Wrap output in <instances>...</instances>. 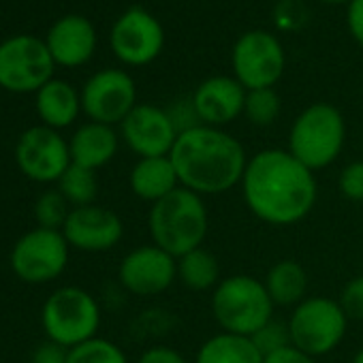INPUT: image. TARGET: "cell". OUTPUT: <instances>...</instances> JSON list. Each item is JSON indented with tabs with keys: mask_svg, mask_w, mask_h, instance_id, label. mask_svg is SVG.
<instances>
[{
	"mask_svg": "<svg viewBox=\"0 0 363 363\" xmlns=\"http://www.w3.org/2000/svg\"><path fill=\"white\" fill-rule=\"evenodd\" d=\"M274 306L280 308H295L308 297L310 278L301 263L293 259H282L274 263L263 280Z\"/></svg>",
	"mask_w": 363,
	"mask_h": 363,
	"instance_id": "7402d4cb",
	"label": "cell"
},
{
	"mask_svg": "<svg viewBox=\"0 0 363 363\" xmlns=\"http://www.w3.org/2000/svg\"><path fill=\"white\" fill-rule=\"evenodd\" d=\"M233 77L246 90L274 88L286 67V54L276 35L265 30L244 33L231 52Z\"/></svg>",
	"mask_w": 363,
	"mask_h": 363,
	"instance_id": "30bf717a",
	"label": "cell"
},
{
	"mask_svg": "<svg viewBox=\"0 0 363 363\" xmlns=\"http://www.w3.org/2000/svg\"><path fill=\"white\" fill-rule=\"evenodd\" d=\"M291 342L310 357H323L335 350L348 329V316L337 299L306 297L289 316Z\"/></svg>",
	"mask_w": 363,
	"mask_h": 363,
	"instance_id": "52a82bcc",
	"label": "cell"
},
{
	"mask_svg": "<svg viewBox=\"0 0 363 363\" xmlns=\"http://www.w3.org/2000/svg\"><path fill=\"white\" fill-rule=\"evenodd\" d=\"M179 186L201 197H214L242 184L248 164L246 150L225 128L199 124L177 135L169 154Z\"/></svg>",
	"mask_w": 363,
	"mask_h": 363,
	"instance_id": "7a4b0ae2",
	"label": "cell"
},
{
	"mask_svg": "<svg viewBox=\"0 0 363 363\" xmlns=\"http://www.w3.org/2000/svg\"><path fill=\"white\" fill-rule=\"evenodd\" d=\"M337 301L348 318L363 320V276H354L352 280H348Z\"/></svg>",
	"mask_w": 363,
	"mask_h": 363,
	"instance_id": "4dcf8cb0",
	"label": "cell"
},
{
	"mask_svg": "<svg viewBox=\"0 0 363 363\" xmlns=\"http://www.w3.org/2000/svg\"><path fill=\"white\" fill-rule=\"evenodd\" d=\"M240 186L252 216L274 227L303 220L318 197L314 171L280 147L252 154Z\"/></svg>",
	"mask_w": 363,
	"mask_h": 363,
	"instance_id": "6da1fadb",
	"label": "cell"
},
{
	"mask_svg": "<svg viewBox=\"0 0 363 363\" xmlns=\"http://www.w3.org/2000/svg\"><path fill=\"white\" fill-rule=\"evenodd\" d=\"M16 162L20 171L33 182H39V184L58 182L71 167L69 141L45 124L33 126L18 139Z\"/></svg>",
	"mask_w": 363,
	"mask_h": 363,
	"instance_id": "7c38bea8",
	"label": "cell"
},
{
	"mask_svg": "<svg viewBox=\"0 0 363 363\" xmlns=\"http://www.w3.org/2000/svg\"><path fill=\"white\" fill-rule=\"evenodd\" d=\"M73 208H69V201L60 195V191H48L37 199L35 206V218L37 225L43 229H54V231H62L69 214Z\"/></svg>",
	"mask_w": 363,
	"mask_h": 363,
	"instance_id": "83f0119b",
	"label": "cell"
},
{
	"mask_svg": "<svg viewBox=\"0 0 363 363\" xmlns=\"http://www.w3.org/2000/svg\"><path fill=\"white\" fill-rule=\"evenodd\" d=\"M193 363H263V354L248 335L220 331L199 346Z\"/></svg>",
	"mask_w": 363,
	"mask_h": 363,
	"instance_id": "603a6c76",
	"label": "cell"
},
{
	"mask_svg": "<svg viewBox=\"0 0 363 363\" xmlns=\"http://www.w3.org/2000/svg\"><path fill=\"white\" fill-rule=\"evenodd\" d=\"M282 111V101L274 88H261V90H248L244 116L252 126L267 128L272 126Z\"/></svg>",
	"mask_w": 363,
	"mask_h": 363,
	"instance_id": "484cf974",
	"label": "cell"
},
{
	"mask_svg": "<svg viewBox=\"0 0 363 363\" xmlns=\"http://www.w3.org/2000/svg\"><path fill=\"white\" fill-rule=\"evenodd\" d=\"M274 301L265 284L248 274H233L212 291V314L227 333L255 335L274 318Z\"/></svg>",
	"mask_w": 363,
	"mask_h": 363,
	"instance_id": "5b68a950",
	"label": "cell"
},
{
	"mask_svg": "<svg viewBox=\"0 0 363 363\" xmlns=\"http://www.w3.org/2000/svg\"><path fill=\"white\" fill-rule=\"evenodd\" d=\"M320 3H327V5H348L350 0H320Z\"/></svg>",
	"mask_w": 363,
	"mask_h": 363,
	"instance_id": "d590c367",
	"label": "cell"
},
{
	"mask_svg": "<svg viewBox=\"0 0 363 363\" xmlns=\"http://www.w3.org/2000/svg\"><path fill=\"white\" fill-rule=\"evenodd\" d=\"M263 363H316V359L291 344V346H286L282 350H276L272 354H265L263 357Z\"/></svg>",
	"mask_w": 363,
	"mask_h": 363,
	"instance_id": "e575fe53",
	"label": "cell"
},
{
	"mask_svg": "<svg viewBox=\"0 0 363 363\" xmlns=\"http://www.w3.org/2000/svg\"><path fill=\"white\" fill-rule=\"evenodd\" d=\"M54 58L45 41L18 35L0 43V88L16 94L39 92L54 79Z\"/></svg>",
	"mask_w": 363,
	"mask_h": 363,
	"instance_id": "ba28073f",
	"label": "cell"
},
{
	"mask_svg": "<svg viewBox=\"0 0 363 363\" xmlns=\"http://www.w3.org/2000/svg\"><path fill=\"white\" fill-rule=\"evenodd\" d=\"M250 340L255 342V346L261 350V354H272L276 350H282L286 346H291V331H289V323L280 320V318H272L267 320L255 335H250Z\"/></svg>",
	"mask_w": 363,
	"mask_h": 363,
	"instance_id": "f1b7e54d",
	"label": "cell"
},
{
	"mask_svg": "<svg viewBox=\"0 0 363 363\" xmlns=\"http://www.w3.org/2000/svg\"><path fill=\"white\" fill-rule=\"evenodd\" d=\"M69 363H128L124 350L105 337H92L69 350Z\"/></svg>",
	"mask_w": 363,
	"mask_h": 363,
	"instance_id": "4316f807",
	"label": "cell"
},
{
	"mask_svg": "<svg viewBox=\"0 0 363 363\" xmlns=\"http://www.w3.org/2000/svg\"><path fill=\"white\" fill-rule=\"evenodd\" d=\"M118 145H120V137L113 130V126L86 122L73 133L69 141L71 162L99 171L101 167L113 160V156L118 154Z\"/></svg>",
	"mask_w": 363,
	"mask_h": 363,
	"instance_id": "d6986e66",
	"label": "cell"
},
{
	"mask_svg": "<svg viewBox=\"0 0 363 363\" xmlns=\"http://www.w3.org/2000/svg\"><path fill=\"white\" fill-rule=\"evenodd\" d=\"M41 325L48 340L71 350L96 337L101 327V306L86 289L62 286L45 299Z\"/></svg>",
	"mask_w": 363,
	"mask_h": 363,
	"instance_id": "8992f818",
	"label": "cell"
},
{
	"mask_svg": "<svg viewBox=\"0 0 363 363\" xmlns=\"http://www.w3.org/2000/svg\"><path fill=\"white\" fill-rule=\"evenodd\" d=\"M147 231L152 244L173 259L201 248L210 231V212L203 197L179 186L164 199L152 203Z\"/></svg>",
	"mask_w": 363,
	"mask_h": 363,
	"instance_id": "3957f363",
	"label": "cell"
},
{
	"mask_svg": "<svg viewBox=\"0 0 363 363\" xmlns=\"http://www.w3.org/2000/svg\"><path fill=\"white\" fill-rule=\"evenodd\" d=\"M30 363H69V348L48 340L35 348Z\"/></svg>",
	"mask_w": 363,
	"mask_h": 363,
	"instance_id": "d6a6232c",
	"label": "cell"
},
{
	"mask_svg": "<svg viewBox=\"0 0 363 363\" xmlns=\"http://www.w3.org/2000/svg\"><path fill=\"white\" fill-rule=\"evenodd\" d=\"M120 284L137 297H154L177 280V259L162 248L147 244L133 248L118 267Z\"/></svg>",
	"mask_w": 363,
	"mask_h": 363,
	"instance_id": "9a60e30c",
	"label": "cell"
},
{
	"mask_svg": "<svg viewBox=\"0 0 363 363\" xmlns=\"http://www.w3.org/2000/svg\"><path fill=\"white\" fill-rule=\"evenodd\" d=\"M71 246L62 231L37 227L24 233L11 250V269L28 284H45L62 276Z\"/></svg>",
	"mask_w": 363,
	"mask_h": 363,
	"instance_id": "9c48e42d",
	"label": "cell"
},
{
	"mask_svg": "<svg viewBox=\"0 0 363 363\" xmlns=\"http://www.w3.org/2000/svg\"><path fill=\"white\" fill-rule=\"evenodd\" d=\"M82 111L90 122L122 124V120L137 107L135 79L122 69H103L94 73L82 88Z\"/></svg>",
	"mask_w": 363,
	"mask_h": 363,
	"instance_id": "8fae6325",
	"label": "cell"
},
{
	"mask_svg": "<svg viewBox=\"0 0 363 363\" xmlns=\"http://www.w3.org/2000/svg\"><path fill=\"white\" fill-rule=\"evenodd\" d=\"M352 363H363V348H359L352 357Z\"/></svg>",
	"mask_w": 363,
	"mask_h": 363,
	"instance_id": "8d00e7d4",
	"label": "cell"
},
{
	"mask_svg": "<svg viewBox=\"0 0 363 363\" xmlns=\"http://www.w3.org/2000/svg\"><path fill=\"white\" fill-rule=\"evenodd\" d=\"M62 235L71 248L84 252H105L120 244L124 223L113 210L92 203L71 210L62 227Z\"/></svg>",
	"mask_w": 363,
	"mask_h": 363,
	"instance_id": "2e32d148",
	"label": "cell"
},
{
	"mask_svg": "<svg viewBox=\"0 0 363 363\" xmlns=\"http://www.w3.org/2000/svg\"><path fill=\"white\" fill-rule=\"evenodd\" d=\"M177 280L193 293L214 291L220 284V263L203 246L177 259Z\"/></svg>",
	"mask_w": 363,
	"mask_h": 363,
	"instance_id": "cb8c5ba5",
	"label": "cell"
},
{
	"mask_svg": "<svg viewBox=\"0 0 363 363\" xmlns=\"http://www.w3.org/2000/svg\"><path fill=\"white\" fill-rule=\"evenodd\" d=\"M120 135L126 147L139 158L169 156L179 130L169 111L152 103H137V107L122 120Z\"/></svg>",
	"mask_w": 363,
	"mask_h": 363,
	"instance_id": "5bb4252c",
	"label": "cell"
},
{
	"mask_svg": "<svg viewBox=\"0 0 363 363\" xmlns=\"http://www.w3.org/2000/svg\"><path fill=\"white\" fill-rule=\"evenodd\" d=\"M137 363H191V361L171 346L156 344V346L145 348Z\"/></svg>",
	"mask_w": 363,
	"mask_h": 363,
	"instance_id": "1f68e13d",
	"label": "cell"
},
{
	"mask_svg": "<svg viewBox=\"0 0 363 363\" xmlns=\"http://www.w3.org/2000/svg\"><path fill=\"white\" fill-rule=\"evenodd\" d=\"M60 195L69 201L73 208H84L92 206L96 195H99V177L96 171L73 164L62 173V177L56 182Z\"/></svg>",
	"mask_w": 363,
	"mask_h": 363,
	"instance_id": "d4e9b609",
	"label": "cell"
},
{
	"mask_svg": "<svg viewBox=\"0 0 363 363\" xmlns=\"http://www.w3.org/2000/svg\"><path fill=\"white\" fill-rule=\"evenodd\" d=\"M35 107L45 126L60 130L77 120L82 111V94L69 82L52 79L37 92Z\"/></svg>",
	"mask_w": 363,
	"mask_h": 363,
	"instance_id": "44dd1931",
	"label": "cell"
},
{
	"mask_svg": "<svg viewBox=\"0 0 363 363\" xmlns=\"http://www.w3.org/2000/svg\"><path fill=\"white\" fill-rule=\"evenodd\" d=\"M337 191L348 201H363V160H352L340 171Z\"/></svg>",
	"mask_w": 363,
	"mask_h": 363,
	"instance_id": "f546056e",
	"label": "cell"
},
{
	"mask_svg": "<svg viewBox=\"0 0 363 363\" xmlns=\"http://www.w3.org/2000/svg\"><path fill=\"white\" fill-rule=\"evenodd\" d=\"M128 186L141 201L156 203L179 189V179L169 156L137 158L130 169Z\"/></svg>",
	"mask_w": 363,
	"mask_h": 363,
	"instance_id": "ffe728a7",
	"label": "cell"
},
{
	"mask_svg": "<svg viewBox=\"0 0 363 363\" xmlns=\"http://www.w3.org/2000/svg\"><path fill=\"white\" fill-rule=\"evenodd\" d=\"M346 143V120L335 105L312 103L291 124L289 152L308 169L333 164Z\"/></svg>",
	"mask_w": 363,
	"mask_h": 363,
	"instance_id": "277c9868",
	"label": "cell"
},
{
	"mask_svg": "<svg viewBox=\"0 0 363 363\" xmlns=\"http://www.w3.org/2000/svg\"><path fill=\"white\" fill-rule=\"evenodd\" d=\"M246 94L248 90L233 75H214L197 86L191 101L201 124L225 128L244 116Z\"/></svg>",
	"mask_w": 363,
	"mask_h": 363,
	"instance_id": "e0dca14e",
	"label": "cell"
},
{
	"mask_svg": "<svg viewBox=\"0 0 363 363\" xmlns=\"http://www.w3.org/2000/svg\"><path fill=\"white\" fill-rule=\"evenodd\" d=\"M45 45L56 65L75 69L94 56L96 30L84 16H65L50 28Z\"/></svg>",
	"mask_w": 363,
	"mask_h": 363,
	"instance_id": "ac0fdd59",
	"label": "cell"
},
{
	"mask_svg": "<svg viewBox=\"0 0 363 363\" xmlns=\"http://www.w3.org/2000/svg\"><path fill=\"white\" fill-rule=\"evenodd\" d=\"M109 45L120 62L128 67H145L160 56L164 48V30L147 9L130 7L116 20Z\"/></svg>",
	"mask_w": 363,
	"mask_h": 363,
	"instance_id": "4fadbf2b",
	"label": "cell"
},
{
	"mask_svg": "<svg viewBox=\"0 0 363 363\" xmlns=\"http://www.w3.org/2000/svg\"><path fill=\"white\" fill-rule=\"evenodd\" d=\"M346 24L350 37L363 48V0H350L346 5Z\"/></svg>",
	"mask_w": 363,
	"mask_h": 363,
	"instance_id": "836d02e7",
	"label": "cell"
}]
</instances>
